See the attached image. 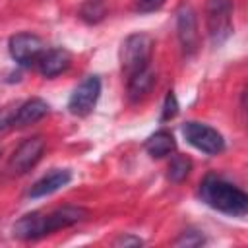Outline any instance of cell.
Masks as SVG:
<instances>
[{
	"mask_svg": "<svg viewBox=\"0 0 248 248\" xmlns=\"http://www.w3.org/2000/svg\"><path fill=\"white\" fill-rule=\"evenodd\" d=\"M141 244H143V240L138 236H132V234H122L114 240V246H124V248L126 246H141Z\"/></svg>",
	"mask_w": 248,
	"mask_h": 248,
	"instance_id": "obj_21",
	"label": "cell"
},
{
	"mask_svg": "<svg viewBox=\"0 0 248 248\" xmlns=\"http://www.w3.org/2000/svg\"><path fill=\"white\" fill-rule=\"evenodd\" d=\"M72 180V172L66 170V169H54L50 170L48 174H45L43 178H39L31 190H29V196L31 198H43V196H48L60 188H64L68 182Z\"/></svg>",
	"mask_w": 248,
	"mask_h": 248,
	"instance_id": "obj_13",
	"label": "cell"
},
{
	"mask_svg": "<svg viewBox=\"0 0 248 248\" xmlns=\"http://www.w3.org/2000/svg\"><path fill=\"white\" fill-rule=\"evenodd\" d=\"M99 95H101V79L99 76H87L76 89L74 93L70 95V101H68V108L72 114L76 116H87L97 101H99Z\"/></svg>",
	"mask_w": 248,
	"mask_h": 248,
	"instance_id": "obj_6",
	"label": "cell"
},
{
	"mask_svg": "<svg viewBox=\"0 0 248 248\" xmlns=\"http://www.w3.org/2000/svg\"><path fill=\"white\" fill-rule=\"evenodd\" d=\"M190 169H192V161H190L188 157L176 155V157L170 161V165H169V178H170L172 182H182V180L188 176Z\"/></svg>",
	"mask_w": 248,
	"mask_h": 248,
	"instance_id": "obj_17",
	"label": "cell"
},
{
	"mask_svg": "<svg viewBox=\"0 0 248 248\" xmlns=\"http://www.w3.org/2000/svg\"><path fill=\"white\" fill-rule=\"evenodd\" d=\"M107 16V4L105 0H85L81 6H79V17L89 23V25H95L99 21H103Z\"/></svg>",
	"mask_w": 248,
	"mask_h": 248,
	"instance_id": "obj_16",
	"label": "cell"
},
{
	"mask_svg": "<svg viewBox=\"0 0 248 248\" xmlns=\"http://www.w3.org/2000/svg\"><path fill=\"white\" fill-rule=\"evenodd\" d=\"M163 4H165V0H138L136 2V10L141 12V14H149V12L159 10Z\"/></svg>",
	"mask_w": 248,
	"mask_h": 248,
	"instance_id": "obj_20",
	"label": "cell"
},
{
	"mask_svg": "<svg viewBox=\"0 0 248 248\" xmlns=\"http://www.w3.org/2000/svg\"><path fill=\"white\" fill-rule=\"evenodd\" d=\"M203 242H205V238H203V234H202L200 231H184V232L174 240L176 246H200V244H203Z\"/></svg>",
	"mask_w": 248,
	"mask_h": 248,
	"instance_id": "obj_18",
	"label": "cell"
},
{
	"mask_svg": "<svg viewBox=\"0 0 248 248\" xmlns=\"http://www.w3.org/2000/svg\"><path fill=\"white\" fill-rule=\"evenodd\" d=\"M200 198L209 207H213L221 213L232 215V217H242L248 211V196L240 188L232 186L231 182H227L215 174H209L202 180Z\"/></svg>",
	"mask_w": 248,
	"mask_h": 248,
	"instance_id": "obj_1",
	"label": "cell"
},
{
	"mask_svg": "<svg viewBox=\"0 0 248 248\" xmlns=\"http://www.w3.org/2000/svg\"><path fill=\"white\" fill-rule=\"evenodd\" d=\"M45 153V140L35 136V138H27L23 140L17 149L14 151V155L8 161V170L12 174H25L27 170H31L39 159Z\"/></svg>",
	"mask_w": 248,
	"mask_h": 248,
	"instance_id": "obj_5",
	"label": "cell"
},
{
	"mask_svg": "<svg viewBox=\"0 0 248 248\" xmlns=\"http://www.w3.org/2000/svg\"><path fill=\"white\" fill-rule=\"evenodd\" d=\"M48 112V103L39 99V97H33L29 101H25L12 116V126H17V128H23V126H29V124H35L37 120H41L43 116H46Z\"/></svg>",
	"mask_w": 248,
	"mask_h": 248,
	"instance_id": "obj_12",
	"label": "cell"
},
{
	"mask_svg": "<svg viewBox=\"0 0 248 248\" xmlns=\"http://www.w3.org/2000/svg\"><path fill=\"white\" fill-rule=\"evenodd\" d=\"M176 114H178V101H176L174 93H172V91H169V93H167V97H165V103H163L161 120H170V118H174Z\"/></svg>",
	"mask_w": 248,
	"mask_h": 248,
	"instance_id": "obj_19",
	"label": "cell"
},
{
	"mask_svg": "<svg viewBox=\"0 0 248 248\" xmlns=\"http://www.w3.org/2000/svg\"><path fill=\"white\" fill-rule=\"evenodd\" d=\"M89 217V211L85 207H79V205H62V207H56L52 209L50 213H45V221H46V232H54L58 229H66V227H72L83 219Z\"/></svg>",
	"mask_w": 248,
	"mask_h": 248,
	"instance_id": "obj_9",
	"label": "cell"
},
{
	"mask_svg": "<svg viewBox=\"0 0 248 248\" xmlns=\"http://www.w3.org/2000/svg\"><path fill=\"white\" fill-rule=\"evenodd\" d=\"M70 62H72V56L66 48H50L41 54L37 66L45 78H54V76L66 72L70 68Z\"/></svg>",
	"mask_w": 248,
	"mask_h": 248,
	"instance_id": "obj_11",
	"label": "cell"
},
{
	"mask_svg": "<svg viewBox=\"0 0 248 248\" xmlns=\"http://www.w3.org/2000/svg\"><path fill=\"white\" fill-rule=\"evenodd\" d=\"M8 48H10L12 58L17 64H21V66L37 64L41 54L45 52L43 41L37 35H31V33H17V35H14L10 39V43H8Z\"/></svg>",
	"mask_w": 248,
	"mask_h": 248,
	"instance_id": "obj_7",
	"label": "cell"
},
{
	"mask_svg": "<svg viewBox=\"0 0 248 248\" xmlns=\"http://www.w3.org/2000/svg\"><path fill=\"white\" fill-rule=\"evenodd\" d=\"M153 83H155V74H153V70L149 66L140 70V72H136L134 76L128 78V99L132 103L141 101L151 91Z\"/></svg>",
	"mask_w": 248,
	"mask_h": 248,
	"instance_id": "obj_14",
	"label": "cell"
},
{
	"mask_svg": "<svg viewBox=\"0 0 248 248\" xmlns=\"http://www.w3.org/2000/svg\"><path fill=\"white\" fill-rule=\"evenodd\" d=\"M153 52V39L145 33L128 35L120 46V64L126 78L149 66V58Z\"/></svg>",
	"mask_w": 248,
	"mask_h": 248,
	"instance_id": "obj_2",
	"label": "cell"
},
{
	"mask_svg": "<svg viewBox=\"0 0 248 248\" xmlns=\"http://www.w3.org/2000/svg\"><path fill=\"white\" fill-rule=\"evenodd\" d=\"M12 234L19 240H35L41 238L46 232V221H45V213L41 211H33L23 215L21 219H17L12 227Z\"/></svg>",
	"mask_w": 248,
	"mask_h": 248,
	"instance_id": "obj_10",
	"label": "cell"
},
{
	"mask_svg": "<svg viewBox=\"0 0 248 248\" xmlns=\"http://www.w3.org/2000/svg\"><path fill=\"white\" fill-rule=\"evenodd\" d=\"M176 29H178V39L182 45V50L186 54H194L200 43V35H198V23H196V14L190 6H180L178 14H176Z\"/></svg>",
	"mask_w": 248,
	"mask_h": 248,
	"instance_id": "obj_8",
	"label": "cell"
},
{
	"mask_svg": "<svg viewBox=\"0 0 248 248\" xmlns=\"http://www.w3.org/2000/svg\"><path fill=\"white\" fill-rule=\"evenodd\" d=\"M176 149V141H174V136L167 130H159L155 132L153 136L147 138L145 141V151L153 157V159H161V157H167L170 153H174Z\"/></svg>",
	"mask_w": 248,
	"mask_h": 248,
	"instance_id": "obj_15",
	"label": "cell"
},
{
	"mask_svg": "<svg viewBox=\"0 0 248 248\" xmlns=\"http://www.w3.org/2000/svg\"><path fill=\"white\" fill-rule=\"evenodd\" d=\"M205 23L213 45H223L232 33V2L231 0H207Z\"/></svg>",
	"mask_w": 248,
	"mask_h": 248,
	"instance_id": "obj_3",
	"label": "cell"
},
{
	"mask_svg": "<svg viewBox=\"0 0 248 248\" xmlns=\"http://www.w3.org/2000/svg\"><path fill=\"white\" fill-rule=\"evenodd\" d=\"M182 134H184L186 141L192 147H196V149H200V151H203L207 155H217V153H221L225 149L223 136L215 128H211L207 124L194 122V120L186 122L182 126Z\"/></svg>",
	"mask_w": 248,
	"mask_h": 248,
	"instance_id": "obj_4",
	"label": "cell"
}]
</instances>
